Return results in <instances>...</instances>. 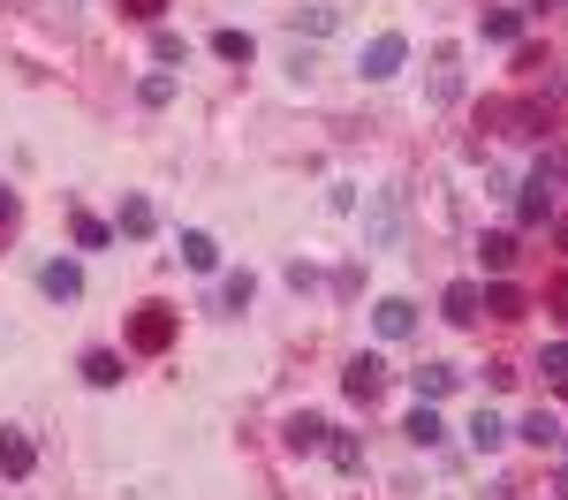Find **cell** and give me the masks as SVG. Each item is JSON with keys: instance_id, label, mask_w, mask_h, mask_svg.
<instances>
[{"instance_id": "obj_1", "label": "cell", "mask_w": 568, "mask_h": 500, "mask_svg": "<svg viewBox=\"0 0 568 500\" xmlns=\"http://www.w3.org/2000/svg\"><path fill=\"white\" fill-rule=\"evenodd\" d=\"M402 61H409V39H402V31H379V39L364 45V76H372V84H387Z\"/></svg>"}, {"instance_id": "obj_2", "label": "cell", "mask_w": 568, "mask_h": 500, "mask_svg": "<svg viewBox=\"0 0 568 500\" xmlns=\"http://www.w3.org/2000/svg\"><path fill=\"white\" fill-rule=\"evenodd\" d=\"M372 326H379V341H409L417 334V304L409 296H379L372 304Z\"/></svg>"}, {"instance_id": "obj_3", "label": "cell", "mask_w": 568, "mask_h": 500, "mask_svg": "<svg viewBox=\"0 0 568 500\" xmlns=\"http://www.w3.org/2000/svg\"><path fill=\"white\" fill-rule=\"evenodd\" d=\"M130 341L136 349H168V341H175V312H168V304H144V312L130 318Z\"/></svg>"}, {"instance_id": "obj_4", "label": "cell", "mask_w": 568, "mask_h": 500, "mask_svg": "<svg viewBox=\"0 0 568 500\" xmlns=\"http://www.w3.org/2000/svg\"><path fill=\"white\" fill-rule=\"evenodd\" d=\"M554 182H561V167H554V160H546V167H538V175L524 182V197H516V213H524L530 227H538L546 213H554Z\"/></svg>"}, {"instance_id": "obj_5", "label": "cell", "mask_w": 568, "mask_h": 500, "mask_svg": "<svg viewBox=\"0 0 568 500\" xmlns=\"http://www.w3.org/2000/svg\"><path fill=\"white\" fill-rule=\"evenodd\" d=\"M342 387H349V402H379V387H387V364H379V357H349Z\"/></svg>"}, {"instance_id": "obj_6", "label": "cell", "mask_w": 568, "mask_h": 500, "mask_svg": "<svg viewBox=\"0 0 568 500\" xmlns=\"http://www.w3.org/2000/svg\"><path fill=\"white\" fill-rule=\"evenodd\" d=\"M39 288L53 296V304H77V296H84V273L69 266V258H45V266H39Z\"/></svg>"}, {"instance_id": "obj_7", "label": "cell", "mask_w": 568, "mask_h": 500, "mask_svg": "<svg viewBox=\"0 0 568 500\" xmlns=\"http://www.w3.org/2000/svg\"><path fill=\"white\" fill-rule=\"evenodd\" d=\"M439 304H447V318H455V326H478V318H485V288H478V280H455Z\"/></svg>"}, {"instance_id": "obj_8", "label": "cell", "mask_w": 568, "mask_h": 500, "mask_svg": "<svg viewBox=\"0 0 568 500\" xmlns=\"http://www.w3.org/2000/svg\"><path fill=\"white\" fill-rule=\"evenodd\" d=\"M31 462H39V455H31V440H23L16 425H0V470H8V478H31Z\"/></svg>"}, {"instance_id": "obj_9", "label": "cell", "mask_w": 568, "mask_h": 500, "mask_svg": "<svg viewBox=\"0 0 568 500\" xmlns=\"http://www.w3.org/2000/svg\"><path fill=\"white\" fill-rule=\"evenodd\" d=\"M455 364H425V371H409V387H417V402H439V395H455Z\"/></svg>"}, {"instance_id": "obj_10", "label": "cell", "mask_w": 568, "mask_h": 500, "mask_svg": "<svg viewBox=\"0 0 568 500\" xmlns=\"http://www.w3.org/2000/svg\"><path fill=\"white\" fill-rule=\"evenodd\" d=\"M182 266H190V273H213L220 266V243L205 235V227H182Z\"/></svg>"}, {"instance_id": "obj_11", "label": "cell", "mask_w": 568, "mask_h": 500, "mask_svg": "<svg viewBox=\"0 0 568 500\" xmlns=\"http://www.w3.org/2000/svg\"><path fill=\"white\" fill-rule=\"evenodd\" d=\"M402 432H409L417 448H439V440H447V425H439V409H433V402H417V409H409V425H402Z\"/></svg>"}, {"instance_id": "obj_12", "label": "cell", "mask_w": 568, "mask_h": 500, "mask_svg": "<svg viewBox=\"0 0 568 500\" xmlns=\"http://www.w3.org/2000/svg\"><path fill=\"white\" fill-rule=\"evenodd\" d=\"M326 432H334V425H326V417H311V409H304V417H288V448H296V455L326 448Z\"/></svg>"}, {"instance_id": "obj_13", "label": "cell", "mask_w": 568, "mask_h": 500, "mask_svg": "<svg viewBox=\"0 0 568 500\" xmlns=\"http://www.w3.org/2000/svg\"><path fill=\"white\" fill-rule=\"evenodd\" d=\"M485 39L516 45V39H524V8H485Z\"/></svg>"}, {"instance_id": "obj_14", "label": "cell", "mask_w": 568, "mask_h": 500, "mask_svg": "<svg viewBox=\"0 0 568 500\" xmlns=\"http://www.w3.org/2000/svg\"><path fill=\"white\" fill-rule=\"evenodd\" d=\"M516 432H524L530 448H554V440H561L568 425H561V417H554V409H530V417H524V425H516Z\"/></svg>"}, {"instance_id": "obj_15", "label": "cell", "mask_w": 568, "mask_h": 500, "mask_svg": "<svg viewBox=\"0 0 568 500\" xmlns=\"http://www.w3.org/2000/svg\"><path fill=\"white\" fill-rule=\"evenodd\" d=\"M84 387H122V357H114V349H91L84 357Z\"/></svg>"}, {"instance_id": "obj_16", "label": "cell", "mask_w": 568, "mask_h": 500, "mask_svg": "<svg viewBox=\"0 0 568 500\" xmlns=\"http://www.w3.org/2000/svg\"><path fill=\"white\" fill-rule=\"evenodd\" d=\"M500 440H508V425H500L493 409H478V417H470V448H478V455H493Z\"/></svg>"}, {"instance_id": "obj_17", "label": "cell", "mask_w": 568, "mask_h": 500, "mask_svg": "<svg viewBox=\"0 0 568 500\" xmlns=\"http://www.w3.org/2000/svg\"><path fill=\"white\" fill-rule=\"evenodd\" d=\"M160 213H152V197H122V235H152Z\"/></svg>"}, {"instance_id": "obj_18", "label": "cell", "mask_w": 568, "mask_h": 500, "mask_svg": "<svg viewBox=\"0 0 568 500\" xmlns=\"http://www.w3.org/2000/svg\"><path fill=\"white\" fill-rule=\"evenodd\" d=\"M478 258H485V273H508V266H516V235H485Z\"/></svg>"}, {"instance_id": "obj_19", "label": "cell", "mask_w": 568, "mask_h": 500, "mask_svg": "<svg viewBox=\"0 0 568 500\" xmlns=\"http://www.w3.org/2000/svg\"><path fill=\"white\" fill-rule=\"evenodd\" d=\"M326 455H334V470H364V440H356V432H334Z\"/></svg>"}, {"instance_id": "obj_20", "label": "cell", "mask_w": 568, "mask_h": 500, "mask_svg": "<svg viewBox=\"0 0 568 500\" xmlns=\"http://www.w3.org/2000/svg\"><path fill=\"white\" fill-rule=\"evenodd\" d=\"M251 296H258V280H251V273H227V280H220V304H227V312H243Z\"/></svg>"}, {"instance_id": "obj_21", "label": "cell", "mask_w": 568, "mask_h": 500, "mask_svg": "<svg viewBox=\"0 0 568 500\" xmlns=\"http://www.w3.org/2000/svg\"><path fill=\"white\" fill-rule=\"evenodd\" d=\"M136 99H144V106H168V99H175V76H168V69H152V76L136 84Z\"/></svg>"}, {"instance_id": "obj_22", "label": "cell", "mask_w": 568, "mask_h": 500, "mask_svg": "<svg viewBox=\"0 0 568 500\" xmlns=\"http://www.w3.org/2000/svg\"><path fill=\"white\" fill-rule=\"evenodd\" d=\"M213 53H220V61H251L258 45H251V31H220V39H213Z\"/></svg>"}, {"instance_id": "obj_23", "label": "cell", "mask_w": 568, "mask_h": 500, "mask_svg": "<svg viewBox=\"0 0 568 500\" xmlns=\"http://www.w3.org/2000/svg\"><path fill=\"white\" fill-rule=\"evenodd\" d=\"M77 243H84V251H106V243H114V227L91 221V213H77Z\"/></svg>"}, {"instance_id": "obj_24", "label": "cell", "mask_w": 568, "mask_h": 500, "mask_svg": "<svg viewBox=\"0 0 568 500\" xmlns=\"http://www.w3.org/2000/svg\"><path fill=\"white\" fill-rule=\"evenodd\" d=\"M524 312V296H516V288H493V296H485V318H516Z\"/></svg>"}, {"instance_id": "obj_25", "label": "cell", "mask_w": 568, "mask_h": 500, "mask_svg": "<svg viewBox=\"0 0 568 500\" xmlns=\"http://www.w3.org/2000/svg\"><path fill=\"white\" fill-rule=\"evenodd\" d=\"M152 53H160V61H182L190 45H182V31H160V39H152Z\"/></svg>"}, {"instance_id": "obj_26", "label": "cell", "mask_w": 568, "mask_h": 500, "mask_svg": "<svg viewBox=\"0 0 568 500\" xmlns=\"http://www.w3.org/2000/svg\"><path fill=\"white\" fill-rule=\"evenodd\" d=\"M546 379H568V341H554V349H546Z\"/></svg>"}, {"instance_id": "obj_27", "label": "cell", "mask_w": 568, "mask_h": 500, "mask_svg": "<svg viewBox=\"0 0 568 500\" xmlns=\"http://www.w3.org/2000/svg\"><path fill=\"white\" fill-rule=\"evenodd\" d=\"M0 227H16V190L0 182Z\"/></svg>"}, {"instance_id": "obj_28", "label": "cell", "mask_w": 568, "mask_h": 500, "mask_svg": "<svg viewBox=\"0 0 568 500\" xmlns=\"http://www.w3.org/2000/svg\"><path fill=\"white\" fill-rule=\"evenodd\" d=\"M122 8H130V16H160V0H122Z\"/></svg>"}, {"instance_id": "obj_29", "label": "cell", "mask_w": 568, "mask_h": 500, "mask_svg": "<svg viewBox=\"0 0 568 500\" xmlns=\"http://www.w3.org/2000/svg\"><path fill=\"white\" fill-rule=\"evenodd\" d=\"M554 387H561V395H568V379H554Z\"/></svg>"}, {"instance_id": "obj_30", "label": "cell", "mask_w": 568, "mask_h": 500, "mask_svg": "<svg viewBox=\"0 0 568 500\" xmlns=\"http://www.w3.org/2000/svg\"><path fill=\"white\" fill-rule=\"evenodd\" d=\"M561 243H568V221H561Z\"/></svg>"}, {"instance_id": "obj_31", "label": "cell", "mask_w": 568, "mask_h": 500, "mask_svg": "<svg viewBox=\"0 0 568 500\" xmlns=\"http://www.w3.org/2000/svg\"><path fill=\"white\" fill-rule=\"evenodd\" d=\"M561 493H568V478H561Z\"/></svg>"}, {"instance_id": "obj_32", "label": "cell", "mask_w": 568, "mask_h": 500, "mask_svg": "<svg viewBox=\"0 0 568 500\" xmlns=\"http://www.w3.org/2000/svg\"><path fill=\"white\" fill-rule=\"evenodd\" d=\"M561 440H568V432H561Z\"/></svg>"}]
</instances>
